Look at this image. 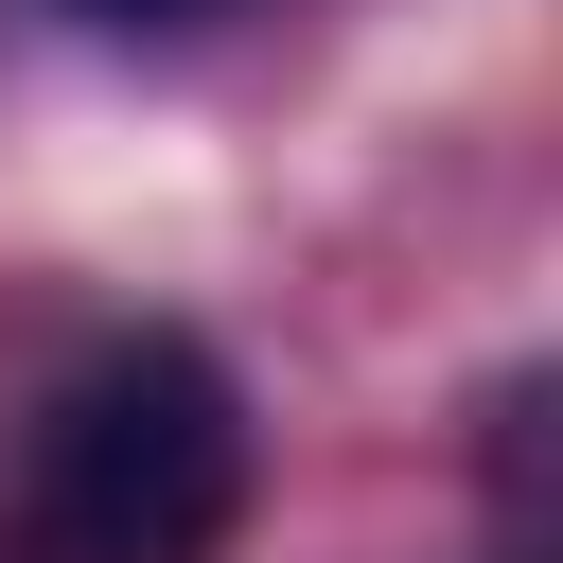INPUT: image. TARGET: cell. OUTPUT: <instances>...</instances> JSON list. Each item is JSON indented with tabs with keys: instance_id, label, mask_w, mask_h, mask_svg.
I'll list each match as a JSON object with an SVG mask.
<instances>
[{
	"instance_id": "1",
	"label": "cell",
	"mask_w": 563,
	"mask_h": 563,
	"mask_svg": "<svg viewBox=\"0 0 563 563\" xmlns=\"http://www.w3.org/2000/svg\"><path fill=\"white\" fill-rule=\"evenodd\" d=\"M246 528V387L194 334L70 352L0 440V563H229Z\"/></svg>"
},
{
	"instance_id": "2",
	"label": "cell",
	"mask_w": 563,
	"mask_h": 563,
	"mask_svg": "<svg viewBox=\"0 0 563 563\" xmlns=\"http://www.w3.org/2000/svg\"><path fill=\"white\" fill-rule=\"evenodd\" d=\"M70 18H106V35H176V18H211V0H70Z\"/></svg>"
}]
</instances>
